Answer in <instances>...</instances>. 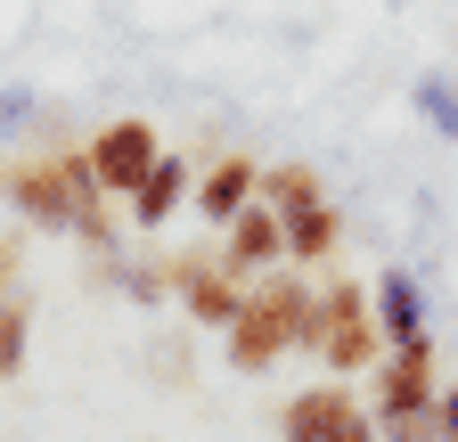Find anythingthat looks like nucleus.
Segmentation results:
<instances>
[{
	"label": "nucleus",
	"mask_w": 458,
	"mask_h": 442,
	"mask_svg": "<svg viewBox=\"0 0 458 442\" xmlns=\"http://www.w3.org/2000/svg\"><path fill=\"white\" fill-rule=\"evenodd\" d=\"M311 303H319V279L311 270H262V279H246V311L221 327L229 336V369L238 377H262L278 369L286 353H303L311 344Z\"/></svg>",
	"instance_id": "f257e3e1"
},
{
	"label": "nucleus",
	"mask_w": 458,
	"mask_h": 442,
	"mask_svg": "<svg viewBox=\"0 0 458 442\" xmlns=\"http://www.w3.org/2000/svg\"><path fill=\"white\" fill-rule=\"evenodd\" d=\"M327 377H369L385 361V336H377V311H369V287L352 279H327L319 303H311V344H303Z\"/></svg>",
	"instance_id": "f03ea898"
},
{
	"label": "nucleus",
	"mask_w": 458,
	"mask_h": 442,
	"mask_svg": "<svg viewBox=\"0 0 458 442\" xmlns=\"http://www.w3.org/2000/svg\"><path fill=\"white\" fill-rule=\"evenodd\" d=\"M278 442H377V418H369V402H360L344 377H327V385L286 394V410H278Z\"/></svg>",
	"instance_id": "7ed1b4c3"
},
{
	"label": "nucleus",
	"mask_w": 458,
	"mask_h": 442,
	"mask_svg": "<svg viewBox=\"0 0 458 442\" xmlns=\"http://www.w3.org/2000/svg\"><path fill=\"white\" fill-rule=\"evenodd\" d=\"M82 156H90V173H98V189L123 205L148 173H156V156H164V132L148 123V115H114V123H98L90 140H82Z\"/></svg>",
	"instance_id": "20e7f679"
},
{
	"label": "nucleus",
	"mask_w": 458,
	"mask_h": 442,
	"mask_svg": "<svg viewBox=\"0 0 458 442\" xmlns=\"http://www.w3.org/2000/svg\"><path fill=\"white\" fill-rule=\"evenodd\" d=\"M442 394V369H434V336L426 344H393L377 369H369V418L393 426V418H426Z\"/></svg>",
	"instance_id": "39448f33"
},
{
	"label": "nucleus",
	"mask_w": 458,
	"mask_h": 442,
	"mask_svg": "<svg viewBox=\"0 0 458 442\" xmlns=\"http://www.w3.org/2000/svg\"><path fill=\"white\" fill-rule=\"evenodd\" d=\"M164 279H172V303L189 311V327H213V336H221V327L246 311V279H229L221 254H172Z\"/></svg>",
	"instance_id": "423d86ee"
},
{
	"label": "nucleus",
	"mask_w": 458,
	"mask_h": 442,
	"mask_svg": "<svg viewBox=\"0 0 458 442\" xmlns=\"http://www.w3.org/2000/svg\"><path fill=\"white\" fill-rule=\"evenodd\" d=\"M254 197H262V164H254L246 148H221V156H205V173L189 181V205L213 221V230H221V221H238Z\"/></svg>",
	"instance_id": "0eeeda50"
},
{
	"label": "nucleus",
	"mask_w": 458,
	"mask_h": 442,
	"mask_svg": "<svg viewBox=\"0 0 458 442\" xmlns=\"http://www.w3.org/2000/svg\"><path fill=\"white\" fill-rule=\"evenodd\" d=\"M0 197H9L33 230H57L66 238V181H57V156L49 148H25V156H9V181H0Z\"/></svg>",
	"instance_id": "6e6552de"
},
{
	"label": "nucleus",
	"mask_w": 458,
	"mask_h": 442,
	"mask_svg": "<svg viewBox=\"0 0 458 442\" xmlns=\"http://www.w3.org/2000/svg\"><path fill=\"white\" fill-rule=\"evenodd\" d=\"M286 262V238H278V213L254 197L238 221H221V270L229 279H262V270H278Z\"/></svg>",
	"instance_id": "1a4fd4ad"
},
{
	"label": "nucleus",
	"mask_w": 458,
	"mask_h": 442,
	"mask_svg": "<svg viewBox=\"0 0 458 442\" xmlns=\"http://www.w3.org/2000/svg\"><path fill=\"white\" fill-rule=\"evenodd\" d=\"M189 181H197V173H189V156H172V148H164V156H156V173H148V181L123 197L131 230H164V221L189 205Z\"/></svg>",
	"instance_id": "9d476101"
},
{
	"label": "nucleus",
	"mask_w": 458,
	"mask_h": 442,
	"mask_svg": "<svg viewBox=\"0 0 458 442\" xmlns=\"http://www.w3.org/2000/svg\"><path fill=\"white\" fill-rule=\"evenodd\" d=\"M369 311H377L385 353L393 344H426V303H418V279H410V270H385V279L369 287Z\"/></svg>",
	"instance_id": "9b49d317"
},
{
	"label": "nucleus",
	"mask_w": 458,
	"mask_h": 442,
	"mask_svg": "<svg viewBox=\"0 0 458 442\" xmlns=\"http://www.w3.org/2000/svg\"><path fill=\"white\" fill-rule=\"evenodd\" d=\"M278 238H286V270H327V254L344 246V213H335V205H319V213H286Z\"/></svg>",
	"instance_id": "f8f14e48"
},
{
	"label": "nucleus",
	"mask_w": 458,
	"mask_h": 442,
	"mask_svg": "<svg viewBox=\"0 0 458 442\" xmlns=\"http://www.w3.org/2000/svg\"><path fill=\"white\" fill-rule=\"evenodd\" d=\"M262 205L286 221V213H319L327 205V181L311 156H286V164H262Z\"/></svg>",
	"instance_id": "ddd939ff"
},
{
	"label": "nucleus",
	"mask_w": 458,
	"mask_h": 442,
	"mask_svg": "<svg viewBox=\"0 0 458 442\" xmlns=\"http://www.w3.org/2000/svg\"><path fill=\"white\" fill-rule=\"evenodd\" d=\"M25 344H33V303H25V287H17L9 303H0V385L25 369Z\"/></svg>",
	"instance_id": "4468645a"
},
{
	"label": "nucleus",
	"mask_w": 458,
	"mask_h": 442,
	"mask_svg": "<svg viewBox=\"0 0 458 442\" xmlns=\"http://www.w3.org/2000/svg\"><path fill=\"white\" fill-rule=\"evenodd\" d=\"M114 279H123V295H131V303H164V295H172L164 262H114Z\"/></svg>",
	"instance_id": "2eb2a0df"
},
{
	"label": "nucleus",
	"mask_w": 458,
	"mask_h": 442,
	"mask_svg": "<svg viewBox=\"0 0 458 442\" xmlns=\"http://www.w3.org/2000/svg\"><path fill=\"white\" fill-rule=\"evenodd\" d=\"M418 106H426V123H434V132H450V140H458V90H442V82H418Z\"/></svg>",
	"instance_id": "dca6fc26"
},
{
	"label": "nucleus",
	"mask_w": 458,
	"mask_h": 442,
	"mask_svg": "<svg viewBox=\"0 0 458 442\" xmlns=\"http://www.w3.org/2000/svg\"><path fill=\"white\" fill-rule=\"evenodd\" d=\"M426 418H434V442H458V385H442Z\"/></svg>",
	"instance_id": "f3484780"
},
{
	"label": "nucleus",
	"mask_w": 458,
	"mask_h": 442,
	"mask_svg": "<svg viewBox=\"0 0 458 442\" xmlns=\"http://www.w3.org/2000/svg\"><path fill=\"white\" fill-rule=\"evenodd\" d=\"M17 270H25V246H17L9 230H0V303H9V295H17Z\"/></svg>",
	"instance_id": "a211bd4d"
},
{
	"label": "nucleus",
	"mask_w": 458,
	"mask_h": 442,
	"mask_svg": "<svg viewBox=\"0 0 458 442\" xmlns=\"http://www.w3.org/2000/svg\"><path fill=\"white\" fill-rule=\"evenodd\" d=\"M0 181H9V148H0Z\"/></svg>",
	"instance_id": "6ab92c4d"
}]
</instances>
